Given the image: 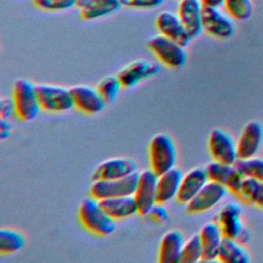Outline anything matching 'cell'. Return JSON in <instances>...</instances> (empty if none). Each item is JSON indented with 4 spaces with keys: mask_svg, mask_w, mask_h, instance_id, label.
<instances>
[{
    "mask_svg": "<svg viewBox=\"0 0 263 263\" xmlns=\"http://www.w3.org/2000/svg\"><path fill=\"white\" fill-rule=\"evenodd\" d=\"M121 7L120 0H88L79 6V15L84 21H95L113 14Z\"/></svg>",
    "mask_w": 263,
    "mask_h": 263,
    "instance_id": "23",
    "label": "cell"
},
{
    "mask_svg": "<svg viewBox=\"0 0 263 263\" xmlns=\"http://www.w3.org/2000/svg\"><path fill=\"white\" fill-rule=\"evenodd\" d=\"M138 179L139 172H136L119 179L92 181L89 193L99 200L123 195H133L136 190Z\"/></svg>",
    "mask_w": 263,
    "mask_h": 263,
    "instance_id": "6",
    "label": "cell"
},
{
    "mask_svg": "<svg viewBox=\"0 0 263 263\" xmlns=\"http://www.w3.org/2000/svg\"><path fill=\"white\" fill-rule=\"evenodd\" d=\"M15 115L22 121H31L41 110L36 84L27 78L17 79L12 88Z\"/></svg>",
    "mask_w": 263,
    "mask_h": 263,
    "instance_id": "2",
    "label": "cell"
},
{
    "mask_svg": "<svg viewBox=\"0 0 263 263\" xmlns=\"http://www.w3.org/2000/svg\"><path fill=\"white\" fill-rule=\"evenodd\" d=\"M86 1H88V0H77V4H78V7H79L80 5H82V4H84Z\"/></svg>",
    "mask_w": 263,
    "mask_h": 263,
    "instance_id": "41",
    "label": "cell"
},
{
    "mask_svg": "<svg viewBox=\"0 0 263 263\" xmlns=\"http://www.w3.org/2000/svg\"><path fill=\"white\" fill-rule=\"evenodd\" d=\"M223 6L226 13L237 21L250 18L253 12L252 0H225Z\"/></svg>",
    "mask_w": 263,
    "mask_h": 263,
    "instance_id": "28",
    "label": "cell"
},
{
    "mask_svg": "<svg viewBox=\"0 0 263 263\" xmlns=\"http://www.w3.org/2000/svg\"><path fill=\"white\" fill-rule=\"evenodd\" d=\"M184 174L179 167L171 170L158 175L156 187V201L158 203H166L177 197Z\"/></svg>",
    "mask_w": 263,
    "mask_h": 263,
    "instance_id": "19",
    "label": "cell"
},
{
    "mask_svg": "<svg viewBox=\"0 0 263 263\" xmlns=\"http://www.w3.org/2000/svg\"><path fill=\"white\" fill-rule=\"evenodd\" d=\"M155 25L161 35L177 41L184 46H187L191 41V37L181 22L178 13L163 10L157 14Z\"/></svg>",
    "mask_w": 263,
    "mask_h": 263,
    "instance_id": "15",
    "label": "cell"
},
{
    "mask_svg": "<svg viewBox=\"0 0 263 263\" xmlns=\"http://www.w3.org/2000/svg\"><path fill=\"white\" fill-rule=\"evenodd\" d=\"M12 114H15V106L12 97H2L0 99V117L9 118Z\"/></svg>",
    "mask_w": 263,
    "mask_h": 263,
    "instance_id": "36",
    "label": "cell"
},
{
    "mask_svg": "<svg viewBox=\"0 0 263 263\" xmlns=\"http://www.w3.org/2000/svg\"><path fill=\"white\" fill-rule=\"evenodd\" d=\"M209 182L204 167H193L187 172L182 179L176 199L180 203L189 202L197 192Z\"/></svg>",
    "mask_w": 263,
    "mask_h": 263,
    "instance_id": "18",
    "label": "cell"
},
{
    "mask_svg": "<svg viewBox=\"0 0 263 263\" xmlns=\"http://www.w3.org/2000/svg\"><path fill=\"white\" fill-rule=\"evenodd\" d=\"M100 202L105 212L115 221L126 219L136 214H139L138 204L134 195L105 198L100 200Z\"/></svg>",
    "mask_w": 263,
    "mask_h": 263,
    "instance_id": "21",
    "label": "cell"
},
{
    "mask_svg": "<svg viewBox=\"0 0 263 263\" xmlns=\"http://www.w3.org/2000/svg\"><path fill=\"white\" fill-rule=\"evenodd\" d=\"M165 0H120L122 6L135 9H152L160 6Z\"/></svg>",
    "mask_w": 263,
    "mask_h": 263,
    "instance_id": "34",
    "label": "cell"
},
{
    "mask_svg": "<svg viewBox=\"0 0 263 263\" xmlns=\"http://www.w3.org/2000/svg\"><path fill=\"white\" fill-rule=\"evenodd\" d=\"M263 143V125L257 120L249 121L242 128L237 144L238 159L256 156Z\"/></svg>",
    "mask_w": 263,
    "mask_h": 263,
    "instance_id": "14",
    "label": "cell"
},
{
    "mask_svg": "<svg viewBox=\"0 0 263 263\" xmlns=\"http://www.w3.org/2000/svg\"><path fill=\"white\" fill-rule=\"evenodd\" d=\"M208 147L214 160L233 165L238 160L236 142L228 132L222 128L211 130L208 139Z\"/></svg>",
    "mask_w": 263,
    "mask_h": 263,
    "instance_id": "7",
    "label": "cell"
},
{
    "mask_svg": "<svg viewBox=\"0 0 263 263\" xmlns=\"http://www.w3.org/2000/svg\"><path fill=\"white\" fill-rule=\"evenodd\" d=\"M246 179V176L238 170L235 167L234 165V170L231 173L227 183H226V188L228 189V191H230L232 194L234 195H238L241 189V186L243 184V181Z\"/></svg>",
    "mask_w": 263,
    "mask_h": 263,
    "instance_id": "33",
    "label": "cell"
},
{
    "mask_svg": "<svg viewBox=\"0 0 263 263\" xmlns=\"http://www.w3.org/2000/svg\"><path fill=\"white\" fill-rule=\"evenodd\" d=\"M205 172L209 181H213L222 185H226L231 173L234 170L233 164H227L218 160H212L205 165Z\"/></svg>",
    "mask_w": 263,
    "mask_h": 263,
    "instance_id": "27",
    "label": "cell"
},
{
    "mask_svg": "<svg viewBox=\"0 0 263 263\" xmlns=\"http://www.w3.org/2000/svg\"><path fill=\"white\" fill-rule=\"evenodd\" d=\"M253 204H255L260 209H263V182L259 183V186L257 188V191L253 200Z\"/></svg>",
    "mask_w": 263,
    "mask_h": 263,
    "instance_id": "38",
    "label": "cell"
},
{
    "mask_svg": "<svg viewBox=\"0 0 263 263\" xmlns=\"http://www.w3.org/2000/svg\"><path fill=\"white\" fill-rule=\"evenodd\" d=\"M185 243L184 235L177 229H171L163 234L159 243L158 262L177 263L180 261L181 253Z\"/></svg>",
    "mask_w": 263,
    "mask_h": 263,
    "instance_id": "20",
    "label": "cell"
},
{
    "mask_svg": "<svg viewBox=\"0 0 263 263\" xmlns=\"http://www.w3.org/2000/svg\"><path fill=\"white\" fill-rule=\"evenodd\" d=\"M78 218L88 232L99 236L111 234L116 227L115 220L105 212L100 200L91 195L81 201L78 208Z\"/></svg>",
    "mask_w": 263,
    "mask_h": 263,
    "instance_id": "1",
    "label": "cell"
},
{
    "mask_svg": "<svg viewBox=\"0 0 263 263\" xmlns=\"http://www.w3.org/2000/svg\"><path fill=\"white\" fill-rule=\"evenodd\" d=\"M158 175L151 168L139 173V179L134 192V197L138 204L140 215H147L156 201V187Z\"/></svg>",
    "mask_w": 263,
    "mask_h": 263,
    "instance_id": "9",
    "label": "cell"
},
{
    "mask_svg": "<svg viewBox=\"0 0 263 263\" xmlns=\"http://www.w3.org/2000/svg\"><path fill=\"white\" fill-rule=\"evenodd\" d=\"M70 89L74 107L85 114H98L103 111L107 104L97 87L79 84L70 87Z\"/></svg>",
    "mask_w": 263,
    "mask_h": 263,
    "instance_id": "13",
    "label": "cell"
},
{
    "mask_svg": "<svg viewBox=\"0 0 263 263\" xmlns=\"http://www.w3.org/2000/svg\"><path fill=\"white\" fill-rule=\"evenodd\" d=\"M121 87H122V84L117 74L105 76L99 81L97 85L99 92L101 93V96L103 97V99L107 104L112 103L117 98Z\"/></svg>",
    "mask_w": 263,
    "mask_h": 263,
    "instance_id": "29",
    "label": "cell"
},
{
    "mask_svg": "<svg viewBox=\"0 0 263 263\" xmlns=\"http://www.w3.org/2000/svg\"><path fill=\"white\" fill-rule=\"evenodd\" d=\"M25 245L24 235L12 228L0 229V253L13 254L18 252Z\"/></svg>",
    "mask_w": 263,
    "mask_h": 263,
    "instance_id": "25",
    "label": "cell"
},
{
    "mask_svg": "<svg viewBox=\"0 0 263 263\" xmlns=\"http://www.w3.org/2000/svg\"><path fill=\"white\" fill-rule=\"evenodd\" d=\"M242 209L236 202H227L223 205L217 216V223L224 237L234 238L240 235L245 229L241 221Z\"/></svg>",
    "mask_w": 263,
    "mask_h": 263,
    "instance_id": "17",
    "label": "cell"
},
{
    "mask_svg": "<svg viewBox=\"0 0 263 263\" xmlns=\"http://www.w3.org/2000/svg\"><path fill=\"white\" fill-rule=\"evenodd\" d=\"M137 172V163L128 157H113L102 161L92 172V181L113 180Z\"/></svg>",
    "mask_w": 263,
    "mask_h": 263,
    "instance_id": "12",
    "label": "cell"
},
{
    "mask_svg": "<svg viewBox=\"0 0 263 263\" xmlns=\"http://www.w3.org/2000/svg\"><path fill=\"white\" fill-rule=\"evenodd\" d=\"M202 26L203 31L218 39H229L235 33L233 18L224 13L220 7L203 5Z\"/></svg>",
    "mask_w": 263,
    "mask_h": 263,
    "instance_id": "8",
    "label": "cell"
},
{
    "mask_svg": "<svg viewBox=\"0 0 263 263\" xmlns=\"http://www.w3.org/2000/svg\"><path fill=\"white\" fill-rule=\"evenodd\" d=\"M201 1L203 5L213 6V7H221L225 2V0H201Z\"/></svg>",
    "mask_w": 263,
    "mask_h": 263,
    "instance_id": "39",
    "label": "cell"
},
{
    "mask_svg": "<svg viewBox=\"0 0 263 263\" xmlns=\"http://www.w3.org/2000/svg\"><path fill=\"white\" fill-rule=\"evenodd\" d=\"M33 3L45 11H63L78 6L77 0H33Z\"/></svg>",
    "mask_w": 263,
    "mask_h": 263,
    "instance_id": "31",
    "label": "cell"
},
{
    "mask_svg": "<svg viewBox=\"0 0 263 263\" xmlns=\"http://www.w3.org/2000/svg\"><path fill=\"white\" fill-rule=\"evenodd\" d=\"M159 71L160 65L158 63L140 59L124 66L117 73V76L122 84V87L130 88L136 86L141 81L158 74Z\"/></svg>",
    "mask_w": 263,
    "mask_h": 263,
    "instance_id": "11",
    "label": "cell"
},
{
    "mask_svg": "<svg viewBox=\"0 0 263 263\" xmlns=\"http://www.w3.org/2000/svg\"><path fill=\"white\" fill-rule=\"evenodd\" d=\"M36 88L41 110L50 113H63L74 108L70 88L48 83H38Z\"/></svg>",
    "mask_w": 263,
    "mask_h": 263,
    "instance_id": "5",
    "label": "cell"
},
{
    "mask_svg": "<svg viewBox=\"0 0 263 263\" xmlns=\"http://www.w3.org/2000/svg\"><path fill=\"white\" fill-rule=\"evenodd\" d=\"M217 260L223 263H248L251 258L242 243L234 238L224 237L219 248Z\"/></svg>",
    "mask_w": 263,
    "mask_h": 263,
    "instance_id": "24",
    "label": "cell"
},
{
    "mask_svg": "<svg viewBox=\"0 0 263 263\" xmlns=\"http://www.w3.org/2000/svg\"><path fill=\"white\" fill-rule=\"evenodd\" d=\"M148 47L152 53L168 68H181L185 66L188 59L186 46L161 34L150 38Z\"/></svg>",
    "mask_w": 263,
    "mask_h": 263,
    "instance_id": "4",
    "label": "cell"
},
{
    "mask_svg": "<svg viewBox=\"0 0 263 263\" xmlns=\"http://www.w3.org/2000/svg\"><path fill=\"white\" fill-rule=\"evenodd\" d=\"M199 236L203 249L202 261H215L218 257L219 248L224 238V235L217 222L205 223L200 231Z\"/></svg>",
    "mask_w": 263,
    "mask_h": 263,
    "instance_id": "22",
    "label": "cell"
},
{
    "mask_svg": "<svg viewBox=\"0 0 263 263\" xmlns=\"http://www.w3.org/2000/svg\"><path fill=\"white\" fill-rule=\"evenodd\" d=\"M203 257V249L200 240L199 233L193 234L188 240H185L181 257L180 263H195L198 261H202Z\"/></svg>",
    "mask_w": 263,
    "mask_h": 263,
    "instance_id": "26",
    "label": "cell"
},
{
    "mask_svg": "<svg viewBox=\"0 0 263 263\" xmlns=\"http://www.w3.org/2000/svg\"><path fill=\"white\" fill-rule=\"evenodd\" d=\"M261 181H258L254 178L251 177H246L243 184L241 186L240 192L237 195V197L245 203H252L253 204V200L257 191V188L259 186V183Z\"/></svg>",
    "mask_w": 263,
    "mask_h": 263,
    "instance_id": "32",
    "label": "cell"
},
{
    "mask_svg": "<svg viewBox=\"0 0 263 263\" xmlns=\"http://www.w3.org/2000/svg\"><path fill=\"white\" fill-rule=\"evenodd\" d=\"M228 189L225 185L209 181L197 194L186 203V209L191 214L206 212L219 203L227 194Z\"/></svg>",
    "mask_w": 263,
    "mask_h": 263,
    "instance_id": "10",
    "label": "cell"
},
{
    "mask_svg": "<svg viewBox=\"0 0 263 263\" xmlns=\"http://www.w3.org/2000/svg\"><path fill=\"white\" fill-rule=\"evenodd\" d=\"M11 133V124L8 121V118L0 117V139L5 140L9 137Z\"/></svg>",
    "mask_w": 263,
    "mask_h": 263,
    "instance_id": "37",
    "label": "cell"
},
{
    "mask_svg": "<svg viewBox=\"0 0 263 263\" xmlns=\"http://www.w3.org/2000/svg\"><path fill=\"white\" fill-rule=\"evenodd\" d=\"M180 1H181V0H180Z\"/></svg>",
    "mask_w": 263,
    "mask_h": 263,
    "instance_id": "42",
    "label": "cell"
},
{
    "mask_svg": "<svg viewBox=\"0 0 263 263\" xmlns=\"http://www.w3.org/2000/svg\"><path fill=\"white\" fill-rule=\"evenodd\" d=\"M149 162L150 168L160 175L175 166L177 160V150L173 138L159 133L152 137L149 143Z\"/></svg>",
    "mask_w": 263,
    "mask_h": 263,
    "instance_id": "3",
    "label": "cell"
},
{
    "mask_svg": "<svg viewBox=\"0 0 263 263\" xmlns=\"http://www.w3.org/2000/svg\"><path fill=\"white\" fill-rule=\"evenodd\" d=\"M250 237H251V235H250V232L248 231V229H243L242 230V232L240 233V235L237 237V241H239L240 243H242V245H245V243H247L248 241H249V239H250Z\"/></svg>",
    "mask_w": 263,
    "mask_h": 263,
    "instance_id": "40",
    "label": "cell"
},
{
    "mask_svg": "<svg viewBox=\"0 0 263 263\" xmlns=\"http://www.w3.org/2000/svg\"><path fill=\"white\" fill-rule=\"evenodd\" d=\"M201 0H181L178 5V15L191 39L198 37L203 31Z\"/></svg>",
    "mask_w": 263,
    "mask_h": 263,
    "instance_id": "16",
    "label": "cell"
},
{
    "mask_svg": "<svg viewBox=\"0 0 263 263\" xmlns=\"http://www.w3.org/2000/svg\"><path fill=\"white\" fill-rule=\"evenodd\" d=\"M234 165L246 177H251L263 182V158L254 156L246 159H238Z\"/></svg>",
    "mask_w": 263,
    "mask_h": 263,
    "instance_id": "30",
    "label": "cell"
},
{
    "mask_svg": "<svg viewBox=\"0 0 263 263\" xmlns=\"http://www.w3.org/2000/svg\"><path fill=\"white\" fill-rule=\"evenodd\" d=\"M153 222L163 223L168 219V212L163 206V203H155L147 214Z\"/></svg>",
    "mask_w": 263,
    "mask_h": 263,
    "instance_id": "35",
    "label": "cell"
}]
</instances>
